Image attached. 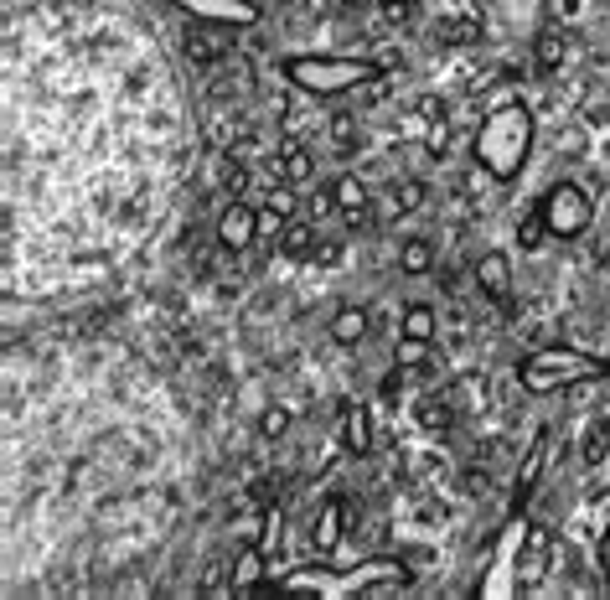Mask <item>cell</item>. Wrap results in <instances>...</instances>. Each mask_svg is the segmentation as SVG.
Listing matches in <instances>:
<instances>
[{"instance_id": "obj_1", "label": "cell", "mask_w": 610, "mask_h": 600, "mask_svg": "<svg viewBox=\"0 0 610 600\" xmlns=\"http://www.w3.org/2000/svg\"><path fill=\"white\" fill-rule=\"evenodd\" d=\"M181 99L156 32L114 0H6V295L130 259L176 197Z\"/></svg>"}, {"instance_id": "obj_2", "label": "cell", "mask_w": 610, "mask_h": 600, "mask_svg": "<svg viewBox=\"0 0 610 600\" xmlns=\"http://www.w3.org/2000/svg\"><path fill=\"white\" fill-rule=\"evenodd\" d=\"M171 414L156 383L130 363H73L6 394V549L11 559L47 528L68 518L57 585L114 580L140 544H156L171 523Z\"/></svg>"}, {"instance_id": "obj_3", "label": "cell", "mask_w": 610, "mask_h": 600, "mask_svg": "<svg viewBox=\"0 0 610 600\" xmlns=\"http://www.w3.org/2000/svg\"><path fill=\"white\" fill-rule=\"evenodd\" d=\"M476 166L492 176V182H512L517 171H523L528 161V150H533V114L528 104H497L492 114L481 119V130H476Z\"/></svg>"}, {"instance_id": "obj_4", "label": "cell", "mask_w": 610, "mask_h": 600, "mask_svg": "<svg viewBox=\"0 0 610 600\" xmlns=\"http://www.w3.org/2000/svg\"><path fill=\"white\" fill-rule=\"evenodd\" d=\"M414 575L404 559H368L357 569H342V575H331V569H290V575L280 580V590H316V595H393L404 590Z\"/></svg>"}, {"instance_id": "obj_5", "label": "cell", "mask_w": 610, "mask_h": 600, "mask_svg": "<svg viewBox=\"0 0 610 600\" xmlns=\"http://www.w3.org/2000/svg\"><path fill=\"white\" fill-rule=\"evenodd\" d=\"M378 73H383V63H373V57H290L285 63V78L311 99L357 94V88Z\"/></svg>"}, {"instance_id": "obj_6", "label": "cell", "mask_w": 610, "mask_h": 600, "mask_svg": "<svg viewBox=\"0 0 610 600\" xmlns=\"http://www.w3.org/2000/svg\"><path fill=\"white\" fill-rule=\"evenodd\" d=\"M517 378H523L528 394H559V388H579V383L605 378V363L595 352H579V347H538L533 357H523Z\"/></svg>"}, {"instance_id": "obj_7", "label": "cell", "mask_w": 610, "mask_h": 600, "mask_svg": "<svg viewBox=\"0 0 610 600\" xmlns=\"http://www.w3.org/2000/svg\"><path fill=\"white\" fill-rule=\"evenodd\" d=\"M538 207H543L548 233H554V238H579V233L590 228V218H595L590 197L579 192L574 182H554V187H548V197H543Z\"/></svg>"}, {"instance_id": "obj_8", "label": "cell", "mask_w": 610, "mask_h": 600, "mask_svg": "<svg viewBox=\"0 0 610 600\" xmlns=\"http://www.w3.org/2000/svg\"><path fill=\"white\" fill-rule=\"evenodd\" d=\"M259 228H264V218L254 213L249 202H228L223 213H218V244L223 249H233V254H243V249H254V238H259Z\"/></svg>"}, {"instance_id": "obj_9", "label": "cell", "mask_w": 610, "mask_h": 600, "mask_svg": "<svg viewBox=\"0 0 610 600\" xmlns=\"http://www.w3.org/2000/svg\"><path fill=\"white\" fill-rule=\"evenodd\" d=\"M548 554H554V533H548L543 523H533V528L523 533V549H517V585H523V590L543 585V575H548Z\"/></svg>"}, {"instance_id": "obj_10", "label": "cell", "mask_w": 610, "mask_h": 600, "mask_svg": "<svg viewBox=\"0 0 610 600\" xmlns=\"http://www.w3.org/2000/svg\"><path fill=\"white\" fill-rule=\"evenodd\" d=\"M171 6L197 16V21H223V26H254L259 21L254 0H171Z\"/></svg>"}, {"instance_id": "obj_11", "label": "cell", "mask_w": 610, "mask_h": 600, "mask_svg": "<svg viewBox=\"0 0 610 600\" xmlns=\"http://www.w3.org/2000/svg\"><path fill=\"white\" fill-rule=\"evenodd\" d=\"M233 26H223V21H192L187 26V57L192 63H218V57H228L233 52Z\"/></svg>"}, {"instance_id": "obj_12", "label": "cell", "mask_w": 610, "mask_h": 600, "mask_svg": "<svg viewBox=\"0 0 610 600\" xmlns=\"http://www.w3.org/2000/svg\"><path fill=\"white\" fill-rule=\"evenodd\" d=\"M476 285L492 295V300H507V295H512V264H507V254H481Z\"/></svg>"}, {"instance_id": "obj_13", "label": "cell", "mask_w": 610, "mask_h": 600, "mask_svg": "<svg viewBox=\"0 0 610 600\" xmlns=\"http://www.w3.org/2000/svg\"><path fill=\"white\" fill-rule=\"evenodd\" d=\"M311 150H305L300 140H285L280 145V161H274V182H311Z\"/></svg>"}, {"instance_id": "obj_14", "label": "cell", "mask_w": 610, "mask_h": 600, "mask_svg": "<svg viewBox=\"0 0 610 600\" xmlns=\"http://www.w3.org/2000/svg\"><path fill=\"white\" fill-rule=\"evenodd\" d=\"M331 202H337L347 218H362V213H368V187H362V176L342 171L337 182H331Z\"/></svg>"}, {"instance_id": "obj_15", "label": "cell", "mask_w": 610, "mask_h": 600, "mask_svg": "<svg viewBox=\"0 0 610 600\" xmlns=\"http://www.w3.org/2000/svg\"><path fill=\"white\" fill-rule=\"evenodd\" d=\"M342 445L352 456H368L373 450V425H368V409H342Z\"/></svg>"}, {"instance_id": "obj_16", "label": "cell", "mask_w": 610, "mask_h": 600, "mask_svg": "<svg viewBox=\"0 0 610 600\" xmlns=\"http://www.w3.org/2000/svg\"><path fill=\"white\" fill-rule=\"evenodd\" d=\"M331 337H337L342 347H357L362 337H368V311H362V306H342L337 316H331Z\"/></svg>"}, {"instance_id": "obj_17", "label": "cell", "mask_w": 610, "mask_h": 600, "mask_svg": "<svg viewBox=\"0 0 610 600\" xmlns=\"http://www.w3.org/2000/svg\"><path fill=\"white\" fill-rule=\"evenodd\" d=\"M264 228H285L290 218H295V187L290 182H280V187H269V197H264Z\"/></svg>"}, {"instance_id": "obj_18", "label": "cell", "mask_w": 610, "mask_h": 600, "mask_svg": "<svg viewBox=\"0 0 610 600\" xmlns=\"http://www.w3.org/2000/svg\"><path fill=\"white\" fill-rule=\"evenodd\" d=\"M337 538H342V502L331 497V502H321V518H316V554H331Z\"/></svg>"}, {"instance_id": "obj_19", "label": "cell", "mask_w": 610, "mask_h": 600, "mask_svg": "<svg viewBox=\"0 0 610 600\" xmlns=\"http://www.w3.org/2000/svg\"><path fill=\"white\" fill-rule=\"evenodd\" d=\"M280 249L290 254V259H305V254H316V223H285L280 228Z\"/></svg>"}, {"instance_id": "obj_20", "label": "cell", "mask_w": 610, "mask_h": 600, "mask_svg": "<svg viewBox=\"0 0 610 600\" xmlns=\"http://www.w3.org/2000/svg\"><path fill=\"white\" fill-rule=\"evenodd\" d=\"M399 332H404V337H414V342H435L440 321H435V311H430V306H409V311H404V321H399Z\"/></svg>"}, {"instance_id": "obj_21", "label": "cell", "mask_w": 610, "mask_h": 600, "mask_svg": "<svg viewBox=\"0 0 610 600\" xmlns=\"http://www.w3.org/2000/svg\"><path fill=\"white\" fill-rule=\"evenodd\" d=\"M533 68H538L543 78L564 68V37H559V32H543V37H538V47H533Z\"/></svg>"}, {"instance_id": "obj_22", "label": "cell", "mask_w": 610, "mask_h": 600, "mask_svg": "<svg viewBox=\"0 0 610 600\" xmlns=\"http://www.w3.org/2000/svg\"><path fill=\"white\" fill-rule=\"evenodd\" d=\"M399 264H404V275H430V264H435V244H424V238H409V244L399 249Z\"/></svg>"}, {"instance_id": "obj_23", "label": "cell", "mask_w": 610, "mask_h": 600, "mask_svg": "<svg viewBox=\"0 0 610 600\" xmlns=\"http://www.w3.org/2000/svg\"><path fill=\"white\" fill-rule=\"evenodd\" d=\"M538 471H543V435L533 440V450H528L523 471H517V507H523V502H528V492L538 487Z\"/></svg>"}, {"instance_id": "obj_24", "label": "cell", "mask_w": 610, "mask_h": 600, "mask_svg": "<svg viewBox=\"0 0 610 600\" xmlns=\"http://www.w3.org/2000/svg\"><path fill=\"white\" fill-rule=\"evenodd\" d=\"M605 456H610V425L595 419V425L585 430V466H600Z\"/></svg>"}, {"instance_id": "obj_25", "label": "cell", "mask_w": 610, "mask_h": 600, "mask_svg": "<svg viewBox=\"0 0 610 600\" xmlns=\"http://www.w3.org/2000/svg\"><path fill=\"white\" fill-rule=\"evenodd\" d=\"M218 182H223L228 197H238L243 187H249V166H243L238 156H223V161H218Z\"/></svg>"}, {"instance_id": "obj_26", "label": "cell", "mask_w": 610, "mask_h": 600, "mask_svg": "<svg viewBox=\"0 0 610 600\" xmlns=\"http://www.w3.org/2000/svg\"><path fill=\"white\" fill-rule=\"evenodd\" d=\"M450 419H455V409H450L445 399H424V404H419V425H424V430H450Z\"/></svg>"}, {"instance_id": "obj_27", "label": "cell", "mask_w": 610, "mask_h": 600, "mask_svg": "<svg viewBox=\"0 0 610 600\" xmlns=\"http://www.w3.org/2000/svg\"><path fill=\"white\" fill-rule=\"evenodd\" d=\"M543 238H548V218H543V207H538V213H528L523 223H517V244H523V249H538Z\"/></svg>"}, {"instance_id": "obj_28", "label": "cell", "mask_w": 610, "mask_h": 600, "mask_svg": "<svg viewBox=\"0 0 610 600\" xmlns=\"http://www.w3.org/2000/svg\"><path fill=\"white\" fill-rule=\"evenodd\" d=\"M419 202H424V187H419V182H399V187L388 192V207H393V213H414Z\"/></svg>"}, {"instance_id": "obj_29", "label": "cell", "mask_w": 610, "mask_h": 600, "mask_svg": "<svg viewBox=\"0 0 610 600\" xmlns=\"http://www.w3.org/2000/svg\"><path fill=\"white\" fill-rule=\"evenodd\" d=\"M326 135H331V145H337V150H352V145H357V119H352V114H337V119L326 125Z\"/></svg>"}, {"instance_id": "obj_30", "label": "cell", "mask_w": 610, "mask_h": 600, "mask_svg": "<svg viewBox=\"0 0 610 600\" xmlns=\"http://www.w3.org/2000/svg\"><path fill=\"white\" fill-rule=\"evenodd\" d=\"M259 430H264L269 440H274V435H285V430H290V409H280V404L264 409V414H259Z\"/></svg>"}, {"instance_id": "obj_31", "label": "cell", "mask_w": 610, "mask_h": 600, "mask_svg": "<svg viewBox=\"0 0 610 600\" xmlns=\"http://www.w3.org/2000/svg\"><path fill=\"white\" fill-rule=\"evenodd\" d=\"M424 357H430V342H414V337L399 342V368H419Z\"/></svg>"}, {"instance_id": "obj_32", "label": "cell", "mask_w": 610, "mask_h": 600, "mask_svg": "<svg viewBox=\"0 0 610 600\" xmlns=\"http://www.w3.org/2000/svg\"><path fill=\"white\" fill-rule=\"evenodd\" d=\"M419 6V0H383V16H393V21H404L409 11Z\"/></svg>"}, {"instance_id": "obj_33", "label": "cell", "mask_w": 610, "mask_h": 600, "mask_svg": "<svg viewBox=\"0 0 610 600\" xmlns=\"http://www.w3.org/2000/svg\"><path fill=\"white\" fill-rule=\"evenodd\" d=\"M466 37H476L471 21H450V26H445V42H466Z\"/></svg>"}, {"instance_id": "obj_34", "label": "cell", "mask_w": 610, "mask_h": 600, "mask_svg": "<svg viewBox=\"0 0 610 600\" xmlns=\"http://www.w3.org/2000/svg\"><path fill=\"white\" fill-rule=\"evenodd\" d=\"M311 259L331 269V264H337V259H342V244H316V254H311Z\"/></svg>"}, {"instance_id": "obj_35", "label": "cell", "mask_w": 610, "mask_h": 600, "mask_svg": "<svg viewBox=\"0 0 610 600\" xmlns=\"http://www.w3.org/2000/svg\"><path fill=\"white\" fill-rule=\"evenodd\" d=\"M430 150H435V156H445V150H450V130H445V119L430 130Z\"/></svg>"}, {"instance_id": "obj_36", "label": "cell", "mask_w": 610, "mask_h": 600, "mask_svg": "<svg viewBox=\"0 0 610 600\" xmlns=\"http://www.w3.org/2000/svg\"><path fill=\"white\" fill-rule=\"evenodd\" d=\"M600 569H605V585H610V533H605V544H600Z\"/></svg>"}, {"instance_id": "obj_37", "label": "cell", "mask_w": 610, "mask_h": 600, "mask_svg": "<svg viewBox=\"0 0 610 600\" xmlns=\"http://www.w3.org/2000/svg\"><path fill=\"white\" fill-rule=\"evenodd\" d=\"M352 6H357V0H352Z\"/></svg>"}]
</instances>
